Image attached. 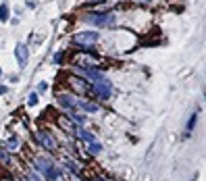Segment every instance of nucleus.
<instances>
[{
    "label": "nucleus",
    "instance_id": "1",
    "mask_svg": "<svg viewBox=\"0 0 206 181\" xmlns=\"http://www.w3.org/2000/svg\"><path fill=\"white\" fill-rule=\"evenodd\" d=\"M112 15H106V13H89V15H85V19L83 21H88V23H92V25H98V27H106V25H112Z\"/></svg>",
    "mask_w": 206,
    "mask_h": 181
},
{
    "label": "nucleus",
    "instance_id": "2",
    "mask_svg": "<svg viewBox=\"0 0 206 181\" xmlns=\"http://www.w3.org/2000/svg\"><path fill=\"white\" fill-rule=\"evenodd\" d=\"M96 42H98V34H96V31H81V34L75 35V44H77V46H81V48H92Z\"/></svg>",
    "mask_w": 206,
    "mask_h": 181
},
{
    "label": "nucleus",
    "instance_id": "3",
    "mask_svg": "<svg viewBox=\"0 0 206 181\" xmlns=\"http://www.w3.org/2000/svg\"><path fill=\"white\" fill-rule=\"evenodd\" d=\"M89 88L96 92L100 98H110V94H112V88H110V84L106 81V79H98V81H92V85H89Z\"/></svg>",
    "mask_w": 206,
    "mask_h": 181
},
{
    "label": "nucleus",
    "instance_id": "4",
    "mask_svg": "<svg viewBox=\"0 0 206 181\" xmlns=\"http://www.w3.org/2000/svg\"><path fill=\"white\" fill-rule=\"evenodd\" d=\"M35 138H38V142H40L42 146L46 148V150H50V152H54L56 148H58V144H56V139L50 135L48 131H38L35 133Z\"/></svg>",
    "mask_w": 206,
    "mask_h": 181
},
{
    "label": "nucleus",
    "instance_id": "5",
    "mask_svg": "<svg viewBox=\"0 0 206 181\" xmlns=\"http://www.w3.org/2000/svg\"><path fill=\"white\" fill-rule=\"evenodd\" d=\"M69 84L73 85V90L79 92V94H88V92L92 90L88 81H83V79H77V77H69Z\"/></svg>",
    "mask_w": 206,
    "mask_h": 181
},
{
    "label": "nucleus",
    "instance_id": "6",
    "mask_svg": "<svg viewBox=\"0 0 206 181\" xmlns=\"http://www.w3.org/2000/svg\"><path fill=\"white\" fill-rule=\"evenodd\" d=\"M17 61H19L21 67H25L27 65V48H25V44H17Z\"/></svg>",
    "mask_w": 206,
    "mask_h": 181
},
{
    "label": "nucleus",
    "instance_id": "7",
    "mask_svg": "<svg viewBox=\"0 0 206 181\" xmlns=\"http://www.w3.org/2000/svg\"><path fill=\"white\" fill-rule=\"evenodd\" d=\"M77 104L81 106L83 111H88V112H96V111H98V106L92 104V102H88V100H77Z\"/></svg>",
    "mask_w": 206,
    "mask_h": 181
},
{
    "label": "nucleus",
    "instance_id": "8",
    "mask_svg": "<svg viewBox=\"0 0 206 181\" xmlns=\"http://www.w3.org/2000/svg\"><path fill=\"white\" fill-rule=\"evenodd\" d=\"M75 135L79 139H88V142H94V135L92 133H88V131H83V129H75Z\"/></svg>",
    "mask_w": 206,
    "mask_h": 181
},
{
    "label": "nucleus",
    "instance_id": "9",
    "mask_svg": "<svg viewBox=\"0 0 206 181\" xmlns=\"http://www.w3.org/2000/svg\"><path fill=\"white\" fill-rule=\"evenodd\" d=\"M0 19H2V21H7V19H8V4H7V2L0 4Z\"/></svg>",
    "mask_w": 206,
    "mask_h": 181
},
{
    "label": "nucleus",
    "instance_id": "10",
    "mask_svg": "<svg viewBox=\"0 0 206 181\" xmlns=\"http://www.w3.org/2000/svg\"><path fill=\"white\" fill-rule=\"evenodd\" d=\"M89 152H92V154L100 152V144H94V142H92V144H89Z\"/></svg>",
    "mask_w": 206,
    "mask_h": 181
},
{
    "label": "nucleus",
    "instance_id": "11",
    "mask_svg": "<svg viewBox=\"0 0 206 181\" xmlns=\"http://www.w3.org/2000/svg\"><path fill=\"white\" fill-rule=\"evenodd\" d=\"M48 90V84H46V81H42L40 85H38V92H46Z\"/></svg>",
    "mask_w": 206,
    "mask_h": 181
},
{
    "label": "nucleus",
    "instance_id": "12",
    "mask_svg": "<svg viewBox=\"0 0 206 181\" xmlns=\"http://www.w3.org/2000/svg\"><path fill=\"white\" fill-rule=\"evenodd\" d=\"M29 104H31V106L38 104V96H35V94H31V96H29Z\"/></svg>",
    "mask_w": 206,
    "mask_h": 181
},
{
    "label": "nucleus",
    "instance_id": "13",
    "mask_svg": "<svg viewBox=\"0 0 206 181\" xmlns=\"http://www.w3.org/2000/svg\"><path fill=\"white\" fill-rule=\"evenodd\" d=\"M194 125H196V115H194V117H192V121H190V123H187V129H192Z\"/></svg>",
    "mask_w": 206,
    "mask_h": 181
},
{
    "label": "nucleus",
    "instance_id": "14",
    "mask_svg": "<svg viewBox=\"0 0 206 181\" xmlns=\"http://www.w3.org/2000/svg\"><path fill=\"white\" fill-rule=\"evenodd\" d=\"M4 92H7V88H4V85H0V94H4Z\"/></svg>",
    "mask_w": 206,
    "mask_h": 181
},
{
    "label": "nucleus",
    "instance_id": "15",
    "mask_svg": "<svg viewBox=\"0 0 206 181\" xmlns=\"http://www.w3.org/2000/svg\"><path fill=\"white\" fill-rule=\"evenodd\" d=\"M89 2H98V0H89Z\"/></svg>",
    "mask_w": 206,
    "mask_h": 181
},
{
    "label": "nucleus",
    "instance_id": "16",
    "mask_svg": "<svg viewBox=\"0 0 206 181\" xmlns=\"http://www.w3.org/2000/svg\"><path fill=\"white\" fill-rule=\"evenodd\" d=\"M0 75H2V71H0Z\"/></svg>",
    "mask_w": 206,
    "mask_h": 181
}]
</instances>
